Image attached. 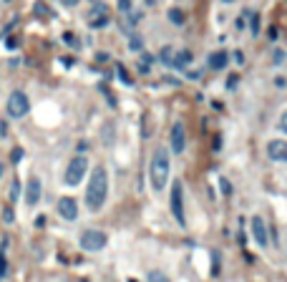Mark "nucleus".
<instances>
[{"instance_id": "obj_1", "label": "nucleus", "mask_w": 287, "mask_h": 282, "mask_svg": "<svg viewBox=\"0 0 287 282\" xmlns=\"http://www.w3.org/2000/svg\"><path fill=\"white\" fill-rule=\"evenodd\" d=\"M106 197H109V174L103 166H96L86 184V207L91 212H98L103 207Z\"/></svg>"}, {"instance_id": "obj_2", "label": "nucleus", "mask_w": 287, "mask_h": 282, "mask_svg": "<svg viewBox=\"0 0 287 282\" xmlns=\"http://www.w3.org/2000/svg\"><path fill=\"white\" fill-rule=\"evenodd\" d=\"M169 171H171V159H169L167 146H159L151 156V166H149V177H151V187L154 191H164L169 182Z\"/></svg>"}, {"instance_id": "obj_3", "label": "nucleus", "mask_w": 287, "mask_h": 282, "mask_svg": "<svg viewBox=\"0 0 287 282\" xmlns=\"http://www.w3.org/2000/svg\"><path fill=\"white\" fill-rule=\"evenodd\" d=\"M86 166H88V162H86L83 154L73 156L71 162H68V166H66V177H63L68 187H78V184H81V179H83V174H86Z\"/></svg>"}, {"instance_id": "obj_4", "label": "nucleus", "mask_w": 287, "mask_h": 282, "mask_svg": "<svg viewBox=\"0 0 287 282\" xmlns=\"http://www.w3.org/2000/svg\"><path fill=\"white\" fill-rule=\"evenodd\" d=\"M30 111V101L23 91H13L10 98H8V114L13 118H23L25 114Z\"/></svg>"}, {"instance_id": "obj_5", "label": "nucleus", "mask_w": 287, "mask_h": 282, "mask_svg": "<svg viewBox=\"0 0 287 282\" xmlns=\"http://www.w3.org/2000/svg\"><path fill=\"white\" fill-rule=\"evenodd\" d=\"M106 242H109V237L103 235L101 230H86V232L81 235V247H83V250H88V252H98V250H103V247H106Z\"/></svg>"}, {"instance_id": "obj_6", "label": "nucleus", "mask_w": 287, "mask_h": 282, "mask_svg": "<svg viewBox=\"0 0 287 282\" xmlns=\"http://www.w3.org/2000/svg\"><path fill=\"white\" fill-rule=\"evenodd\" d=\"M171 214L174 219L184 227L187 224V217H184V199H182V182H174L171 184Z\"/></svg>"}, {"instance_id": "obj_7", "label": "nucleus", "mask_w": 287, "mask_h": 282, "mask_svg": "<svg viewBox=\"0 0 287 282\" xmlns=\"http://www.w3.org/2000/svg\"><path fill=\"white\" fill-rule=\"evenodd\" d=\"M169 141H171V151H174V154H182V151H184V146H187V131H184V124H174V126H171V136H169Z\"/></svg>"}, {"instance_id": "obj_8", "label": "nucleus", "mask_w": 287, "mask_h": 282, "mask_svg": "<svg viewBox=\"0 0 287 282\" xmlns=\"http://www.w3.org/2000/svg\"><path fill=\"white\" fill-rule=\"evenodd\" d=\"M252 235L257 239L260 247H267L270 244V235H267V224H264L262 217H252Z\"/></svg>"}, {"instance_id": "obj_9", "label": "nucleus", "mask_w": 287, "mask_h": 282, "mask_svg": "<svg viewBox=\"0 0 287 282\" xmlns=\"http://www.w3.org/2000/svg\"><path fill=\"white\" fill-rule=\"evenodd\" d=\"M58 214H61L63 219L73 222V219L78 217V207H76V199H73V197H63V199H58Z\"/></svg>"}, {"instance_id": "obj_10", "label": "nucleus", "mask_w": 287, "mask_h": 282, "mask_svg": "<svg viewBox=\"0 0 287 282\" xmlns=\"http://www.w3.org/2000/svg\"><path fill=\"white\" fill-rule=\"evenodd\" d=\"M267 156L272 159V162H285L287 159V144L282 139H275L267 144Z\"/></svg>"}, {"instance_id": "obj_11", "label": "nucleus", "mask_w": 287, "mask_h": 282, "mask_svg": "<svg viewBox=\"0 0 287 282\" xmlns=\"http://www.w3.org/2000/svg\"><path fill=\"white\" fill-rule=\"evenodd\" d=\"M38 199H41V179L33 177V179L25 184V204H28V207H35Z\"/></svg>"}, {"instance_id": "obj_12", "label": "nucleus", "mask_w": 287, "mask_h": 282, "mask_svg": "<svg viewBox=\"0 0 287 282\" xmlns=\"http://www.w3.org/2000/svg\"><path fill=\"white\" fill-rule=\"evenodd\" d=\"M88 21H91V25H94V28H103V25L109 23V13H106V8H103V5L94 8V13L88 15Z\"/></svg>"}, {"instance_id": "obj_13", "label": "nucleus", "mask_w": 287, "mask_h": 282, "mask_svg": "<svg viewBox=\"0 0 287 282\" xmlns=\"http://www.w3.org/2000/svg\"><path fill=\"white\" fill-rule=\"evenodd\" d=\"M227 61H229L227 50H217V53H212V56H209V66H212L214 70H222L224 66H227Z\"/></svg>"}, {"instance_id": "obj_14", "label": "nucleus", "mask_w": 287, "mask_h": 282, "mask_svg": "<svg viewBox=\"0 0 287 282\" xmlns=\"http://www.w3.org/2000/svg\"><path fill=\"white\" fill-rule=\"evenodd\" d=\"M187 63H191V53L189 50H182L176 58H171V68H184Z\"/></svg>"}, {"instance_id": "obj_15", "label": "nucleus", "mask_w": 287, "mask_h": 282, "mask_svg": "<svg viewBox=\"0 0 287 282\" xmlns=\"http://www.w3.org/2000/svg\"><path fill=\"white\" fill-rule=\"evenodd\" d=\"M5 247H8V239H3V244H0V280H5V275H8V262H5Z\"/></svg>"}, {"instance_id": "obj_16", "label": "nucleus", "mask_w": 287, "mask_h": 282, "mask_svg": "<svg viewBox=\"0 0 287 282\" xmlns=\"http://www.w3.org/2000/svg\"><path fill=\"white\" fill-rule=\"evenodd\" d=\"M146 282H169V277L162 272V270H151L149 277H146Z\"/></svg>"}, {"instance_id": "obj_17", "label": "nucleus", "mask_w": 287, "mask_h": 282, "mask_svg": "<svg viewBox=\"0 0 287 282\" xmlns=\"http://www.w3.org/2000/svg\"><path fill=\"white\" fill-rule=\"evenodd\" d=\"M169 18H171V21H174L176 25H182V23H184V13H179L176 8H174V10H169Z\"/></svg>"}, {"instance_id": "obj_18", "label": "nucleus", "mask_w": 287, "mask_h": 282, "mask_svg": "<svg viewBox=\"0 0 287 282\" xmlns=\"http://www.w3.org/2000/svg\"><path fill=\"white\" fill-rule=\"evenodd\" d=\"M171 58H174V53H171V48H164V50H162V61H164V63H169V66H171Z\"/></svg>"}, {"instance_id": "obj_19", "label": "nucleus", "mask_w": 287, "mask_h": 282, "mask_svg": "<svg viewBox=\"0 0 287 282\" xmlns=\"http://www.w3.org/2000/svg\"><path fill=\"white\" fill-rule=\"evenodd\" d=\"M222 191H224V194H229V191H232V184H229L227 179H222Z\"/></svg>"}, {"instance_id": "obj_20", "label": "nucleus", "mask_w": 287, "mask_h": 282, "mask_svg": "<svg viewBox=\"0 0 287 282\" xmlns=\"http://www.w3.org/2000/svg\"><path fill=\"white\" fill-rule=\"evenodd\" d=\"M21 156H23V151H21V149H15V151H13V162H21Z\"/></svg>"}, {"instance_id": "obj_21", "label": "nucleus", "mask_w": 287, "mask_h": 282, "mask_svg": "<svg viewBox=\"0 0 287 282\" xmlns=\"http://www.w3.org/2000/svg\"><path fill=\"white\" fill-rule=\"evenodd\" d=\"M212 272H214V275L219 272V255H217V252H214V267H212Z\"/></svg>"}, {"instance_id": "obj_22", "label": "nucleus", "mask_w": 287, "mask_h": 282, "mask_svg": "<svg viewBox=\"0 0 287 282\" xmlns=\"http://www.w3.org/2000/svg\"><path fill=\"white\" fill-rule=\"evenodd\" d=\"M43 224H46V217H43V214H41V217H38V219H35V227H43Z\"/></svg>"}, {"instance_id": "obj_23", "label": "nucleus", "mask_w": 287, "mask_h": 282, "mask_svg": "<svg viewBox=\"0 0 287 282\" xmlns=\"http://www.w3.org/2000/svg\"><path fill=\"white\" fill-rule=\"evenodd\" d=\"M63 3H68V5H73V3H76V0H63Z\"/></svg>"}, {"instance_id": "obj_24", "label": "nucleus", "mask_w": 287, "mask_h": 282, "mask_svg": "<svg viewBox=\"0 0 287 282\" xmlns=\"http://www.w3.org/2000/svg\"><path fill=\"white\" fill-rule=\"evenodd\" d=\"M0 174H3V164H0Z\"/></svg>"}, {"instance_id": "obj_25", "label": "nucleus", "mask_w": 287, "mask_h": 282, "mask_svg": "<svg viewBox=\"0 0 287 282\" xmlns=\"http://www.w3.org/2000/svg\"><path fill=\"white\" fill-rule=\"evenodd\" d=\"M224 3H232V0H224Z\"/></svg>"}, {"instance_id": "obj_26", "label": "nucleus", "mask_w": 287, "mask_h": 282, "mask_svg": "<svg viewBox=\"0 0 287 282\" xmlns=\"http://www.w3.org/2000/svg\"><path fill=\"white\" fill-rule=\"evenodd\" d=\"M129 282H136V280H129Z\"/></svg>"}]
</instances>
